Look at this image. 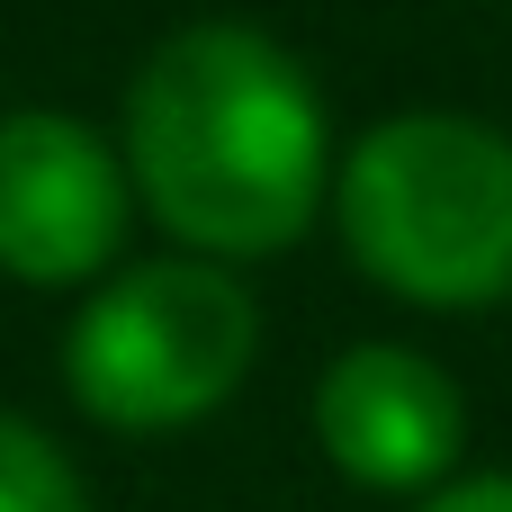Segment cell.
Instances as JSON below:
<instances>
[{
    "label": "cell",
    "instance_id": "7",
    "mask_svg": "<svg viewBox=\"0 0 512 512\" xmlns=\"http://www.w3.org/2000/svg\"><path fill=\"white\" fill-rule=\"evenodd\" d=\"M423 512H512V477L495 468V477H459V486H432V495H423Z\"/></svg>",
    "mask_w": 512,
    "mask_h": 512
},
{
    "label": "cell",
    "instance_id": "3",
    "mask_svg": "<svg viewBox=\"0 0 512 512\" xmlns=\"http://www.w3.org/2000/svg\"><path fill=\"white\" fill-rule=\"evenodd\" d=\"M261 351V306L234 270L162 252L117 270L63 333V387L117 432H180L216 414Z\"/></svg>",
    "mask_w": 512,
    "mask_h": 512
},
{
    "label": "cell",
    "instance_id": "2",
    "mask_svg": "<svg viewBox=\"0 0 512 512\" xmlns=\"http://www.w3.org/2000/svg\"><path fill=\"white\" fill-rule=\"evenodd\" d=\"M333 216L351 261L414 306L512 297V135H495L486 117H378L333 180Z\"/></svg>",
    "mask_w": 512,
    "mask_h": 512
},
{
    "label": "cell",
    "instance_id": "5",
    "mask_svg": "<svg viewBox=\"0 0 512 512\" xmlns=\"http://www.w3.org/2000/svg\"><path fill=\"white\" fill-rule=\"evenodd\" d=\"M315 441L369 495H432L459 468L468 396L441 360H423L405 342H360L315 387Z\"/></svg>",
    "mask_w": 512,
    "mask_h": 512
},
{
    "label": "cell",
    "instance_id": "4",
    "mask_svg": "<svg viewBox=\"0 0 512 512\" xmlns=\"http://www.w3.org/2000/svg\"><path fill=\"white\" fill-rule=\"evenodd\" d=\"M135 180L126 153L72 108L0 117V270L27 288L99 279L126 243Z\"/></svg>",
    "mask_w": 512,
    "mask_h": 512
},
{
    "label": "cell",
    "instance_id": "6",
    "mask_svg": "<svg viewBox=\"0 0 512 512\" xmlns=\"http://www.w3.org/2000/svg\"><path fill=\"white\" fill-rule=\"evenodd\" d=\"M0 512H81L72 459L18 414H0Z\"/></svg>",
    "mask_w": 512,
    "mask_h": 512
},
{
    "label": "cell",
    "instance_id": "1",
    "mask_svg": "<svg viewBox=\"0 0 512 512\" xmlns=\"http://www.w3.org/2000/svg\"><path fill=\"white\" fill-rule=\"evenodd\" d=\"M126 180L198 261L279 252L333 189L324 90L252 18L171 27L126 81Z\"/></svg>",
    "mask_w": 512,
    "mask_h": 512
}]
</instances>
